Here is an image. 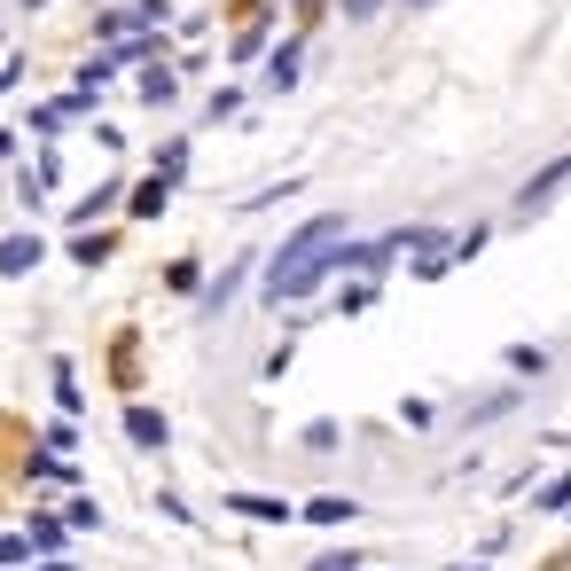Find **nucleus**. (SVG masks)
<instances>
[{"instance_id": "f257e3e1", "label": "nucleus", "mask_w": 571, "mask_h": 571, "mask_svg": "<svg viewBox=\"0 0 571 571\" xmlns=\"http://www.w3.org/2000/svg\"><path fill=\"white\" fill-rule=\"evenodd\" d=\"M345 259V219L337 212H321V219H305L282 251H274V274H267V298H305L321 274H330Z\"/></svg>"}, {"instance_id": "f03ea898", "label": "nucleus", "mask_w": 571, "mask_h": 571, "mask_svg": "<svg viewBox=\"0 0 571 571\" xmlns=\"http://www.w3.org/2000/svg\"><path fill=\"white\" fill-rule=\"evenodd\" d=\"M227 509L235 517H259V525H290V502H267V494H235Z\"/></svg>"}, {"instance_id": "7ed1b4c3", "label": "nucleus", "mask_w": 571, "mask_h": 571, "mask_svg": "<svg viewBox=\"0 0 571 571\" xmlns=\"http://www.w3.org/2000/svg\"><path fill=\"white\" fill-rule=\"evenodd\" d=\"M40 267V235H17V243H0V274H32Z\"/></svg>"}, {"instance_id": "20e7f679", "label": "nucleus", "mask_w": 571, "mask_h": 571, "mask_svg": "<svg viewBox=\"0 0 571 571\" xmlns=\"http://www.w3.org/2000/svg\"><path fill=\"white\" fill-rule=\"evenodd\" d=\"M126 431H133L141 446H165V416H157V407H133V416H126Z\"/></svg>"}, {"instance_id": "39448f33", "label": "nucleus", "mask_w": 571, "mask_h": 571, "mask_svg": "<svg viewBox=\"0 0 571 571\" xmlns=\"http://www.w3.org/2000/svg\"><path fill=\"white\" fill-rule=\"evenodd\" d=\"M353 502H305V525H345Z\"/></svg>"}, {"instance_id": "423d86ee", "label": "nucleus", "mask_w": 571, "mask_h": 571, "mask_svg": "<svg viewBox=\"0 0 571 571\" xmlns=\"http://www.w3.org/2000/svg\"><path fill=\"white\" fill-rule=\"evenodd\" d=\"M563 502H571V470H563V477L548 485V494H540V509H563Z\"/></svg>"}, {"instance_id": "0eeeda50", "label": "nucleus", "mask_w": 571, "mask_h": 571, "mask_svg": "<svg viewBox=\"0 0 571 571\" xmlns=\"http://www.w3.org/2000/svg\"><path fill=\"white\" fill-rule=\"evenodd\" d=\"M313 571H360V556H321Z\"/></svg>"}, {"instance_id": "6e6552de", "label": "nucleus", "mask_w": 571, "mask_h": 571, "mask_svg": "<svg viewBox=\"0 0 571 571\" xmlns=\"http://www.w3.org/2000/svg\"><path fill=\"white\" fill-rule=\"evenodd\" d=\"M353 9H368V0H353Z\"/></svg>"}]
</instances>
